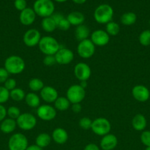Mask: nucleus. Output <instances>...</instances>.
Masks as SVG:
<instances>
[{"label":"nucleus","mask_w":150,"mask_h":150,"mask_svg":"<svg viewBox=\"0 0 150 150\" xmlns=\"http://www.w3.org/2000/svg\"><path fill=\"white\" fill-rule=\"evenodd\" d=\"M71 26H78L83 24L85 21V16L81 12L73 11L71 12L66 17Z\"/></svg>","instance_id":"nucleus-23"},{"label":"nucleus","mask_w":150,"mask_h":150,"mask_svg":"<svg viewBox=\"0 0 150 150\" xmlns=\"http://www.w3.org/2000/svg\"><path fill=\"white\" fill-rule=\"evenodd\" d=\"M25 62L21 57L12 55L4 61V68L10 74H20L25 69Z\"/></svg>","instance_id":"nucleus-3"},{"label":"nucleus","mask_w":150,"mask_h":150,"mask_svg":"<svg viewBox=\"0 0 150 150\" xmlns=\"http://www.w3.org/2000/svg\"><path fill=\"white\" fill-rule=\"evenodd\" d=\"M54 1H57V2L58 3H63V2H66V1H68V0H54Z\"/></svg>","instance_id":"nucleus-47"},{"label":"nucleus","mask_w":150,"mask_h":150,"mask_svg":"<svg viewBox=\"0 0 150 150\" xmlns=\"http://www.w3.org/2000/svg\"><path fill=\"white\" fill-rule=\"evenodd\" d=\"M147 125L146 117L143 114H138L132 118V126L136 131H144Z\"/></svg>","instance_id":"nucleus-21"},{"label":"nucleus","mask_w":150,"mask_h":150,"mask_svg":"<svg viewBox=\"0 0 150 150\" xmlns=\"http://www.w3.org/2000/svg\"><path fill=\"white\" fill-rule=\"evenodd\" d=\"M113 14L114 11L111 6L107 4H102L95 9L94 17L96 21L99 24H107L112 21Z\"/></svg>","instance_id":"nucleus-1"},{"label":"nucleus","mask_w":150,"mask_h":150,"mask_svg":"<svg viewBox=\"0 0 150 150\" xmlns=\"http://www.w3.org/2000/svg\"><path fill=\"white\" fill-rule=\"evenodd\" d=\"M83 150H100V148L96 144L90 143L85 146Z\"/></svg>","instance_id":"nucleus-43"},{"label":"nucleus","mask_w":150,"mask_h":150,"mask_svg":"<svg viewBox=\"0 0 150 150\" xmlns=\"http://www.w3.org/2000/svg\"><path fill=\"white\" fill-rule=\"evenodd\" d=\"M10 98V91L7 90L4 86H0V104L7 102Z\"/></svg>","instance_id":"nucleus-36"},{"label":"nucleus","mask_w":150,"mask_h":150,"mask_svg":"<svg viewBox=\"0 0 150 150\" xmlns=\"http://www.w3.org/2000/svg\"><path fill=\"white\" fill-rule=\"evenodd\" d=\"M17 127L16 120H13L10 118H5L3 121L1 122L0 124V130L4 134H9L11 133L16 130Z\"/></svg>","instance_id":"nucleus-22"},{"label":"nucleus","mask_w":150,"mask_h":150,"mask_svg":"<svg viewBox=\"0 0 150 150\" xmlns=\"http://www.w3.org/2000/svg\"><path fill=\"white\" fill-rule=\"evenodd\" d=\"M93 121L88 117H82L79 120V126L82 129V130H88L91 129V126H92Z\"/></svg>","instance_id":"nucleus-35"},{"label":"nucleus","mask_w":150,"mask_h":150,"mask_svg":"<svg viewBox=\"0 0 150 150\" xmlns=\"http://www.w3.org/2000/svg\"><path fill=\"white\" fill-rule=\"evenodd\" d=\"M117 137L111 133L102 136L100 142V147L102 150H113L117 146Z\"/></svg>","instance_id":"nucleus-18"},{"label":"nucleus","mask_w":150,"mask_h":150,"mask_svg":"<svg viewBox=\"0 0 150 150\" xmlns=\"http://www.w3.org/2000/svg\"><path fill=\"white\" fill-rule=\"evenodd\" d=\"M139 42L144 46H149L150 45V30L146 29L144 30L140 34Z\"/></svg>","instance_id":"nucleus-33"},{"label":"nucleus","mask_w":150,"mask_h":150,"mask_svg":"<svg viewBox=\"0 0 150 150\" xmlns=\"http://www.w3.org/2000/svg\"><path fill=\"white\" fill-rule=\"evenodd\" d=\"M41 98L47 103H54L58 98V92L57 89L51 86H44L40 92Z\"/></svg>","instance_id":"nucleus-16"},{"label":"nucleus","mask_w":150,"mask_h":150,"mask_svg":"<svg viewBox=\"0 0 150 150\" xmlns=\"http://www.w3.org/2000/svg\"><path fill=\"white\" fill-rule=\"evenodd\" d=\"M10 73L4 67H0V83H4L9 79Z\"/></svg>","instance_id":"nucleus-41"},{"label":"nucleus","mask_w":150,"mask_h":150,"mask_svg":"<svg viewBox=\"0 0 150 150\" xmlns=\"http://www.w3.org/2000/svg\"><path fill=\"white\" fill-rule=\"evenodd\" d=\"M26 150H43V149L40 148L39 146H38L37 145H30V146H28V147L26 148Z\"/></svg>","instance_id":"nucleus-45"},{"label":"nucleus","mask_w":150,"mask_h":150,"mask_svg":"<svg viewBox=\"0 0 150 150\" xmlns=\"http://www.w3.org/2000/svg\"><path fill=\"white\" fill-rule=\"evenodd\" d=\"M16 79H13V78H9L7 81L4 83V86L7 89L8 91H12L16 88Z\"/></svg>","instance_id":"nucleus-39"},{"label":"nucleus","mask_w":150,"mask_h":150,"mask_svg":"<svg viewBox=\"0 0 150 150\" xmlns=\"http://www.w3.org/2000/svg\"><path fill=\"white\" fill-rule=\"evenodd\" d=\"M141 142L144 146H150V131L149 130H144L141 135Z\"/></svg>","instance_id":"nucleus-37"},{"label":"nucleus","mask_w":150,"mask_h":150,"mask_svg":"<svg viewBox=\"0 0 150 150\" xmlns=\"http://www.w3.org/2000/svg\"><path fill=\"white\" fill-rule=\"evenodd\" d=\"M105 31L110 37L116 36L120 32V26L116 22L110 21L106 24Z\"/></svg>","instance_id":"nucleus-32"},{"label":"nucleus","mask_w":150,"mask_h":150,"mask_svg":"<svg viewBox=\"0 0 150 150\" xmlns=\"http://www.w3.org/2000/svg\"><path fill=\"white\" fill-rule=\"evenodd\" d=\"M120 21L124 26H131L136 22L137 16L133 12H126L121 16Z\"/></svg>","instance_id":"nucleus-29"},{"label":"nucleus","mask_w":150,"mask_h":150,"mask_svg":"<svg viewBox=\"0 0 150 150\" xmlns=\"http://www.w3.org/2000/svg\"><path fill=\"white\" fill-rule=\"evenodd\" d=\"M21 111L18 107L10 106L7 109V115L9 118L16 120L21 115Z\"/></svg>","instance_id":"nucleus-34"},{"label":"nucleus","mask_w":150,"mask_h":150,"mask_svg":"<svg viewBox=\"0 0 150 150\" xmlns=\"http://www.w3.org/2000/svg\"><path fill=\"white\" fill-rule=\"evenodd\" d=\"M132 95L137 101L144 103L149 99L150 92L148 88L144 85H136L132 88Z\"/></svg>","instance_id":"nucleus-15"},{"label":"nucleus","mask_w":150,"mask_h":150,"mask_svg":"<svg viewBox=\"0 0 150 150\" xmlns=\"http://www.w3.org/2000/svg\"><path fill=\"white\" fill-rule=\"evenodd\" d=\"M32 9L36 16L44 18L54 14V4L51 0H36L34 2Z\"/></svg>","instance_id":"nucleus-4"},{"label":"nucleus","mask_w":150,"mask_h":150,"mask_svg":"<svg viewBox=\"0 0 150 150\" xmlns=\"http://www.w3.org/2000/svg\"><path fill=\"white\" fill-rule=\"evenodd\" d=\"M145 150H150V146H147V147H146Z\"/></svg>","instance_id":"nucleus-48"},{"label":"nucleus","mask_w":150,"mask_h":150,"mask_svg":"<svg viewBox=\"0 0 150 150\" xmlns=\"http://www.w3.org/2000/svg\"><path fill=\"white\" fill-rule=\"evenodd\" d=\"M74 35L76 39L79 42L84 40L88 39V37L91 36V32L90 29L86 25H79L76 26L74 32Z\"/></svg>","instance_id":"nucleus-24"},{"label":"nucleus","mask_w":150,"mask_h":150,"mask_svg":"<svg viewBox=\"0 0 150 150\" xmlns=\"http://www.w3.org/2000/svg\"><path fill=\"white\" fill-rule=\"evenodd\" d=\"M28 86L32 92H41V89L44 87V83L41 79H38V78H33L29 80Z\"/></svg>","instance_id":"nucleus-30"},{"label":"nucleus","mask_w":150,"mask_h":150,"mask_svg":"<svg viewBox=\"0 0 150 150\" xmlns=\"http://www.w3.org/2000/svg\"><path fill=\"white\" fill-rule=\"evenodd\" d=\"M25 96H26V93L21 88L16 87L10 92V98L16 102H20L24 100Z\"/></svg>","instance_id":"nucleus-31"},{"label":"nucleus","mask_w":150,"mask_h":150,"mask_svg":"<svg viewBox=\"0 0 150 150\" xmlns=\"http://www.w3.org/2000/svg\"><path fill=\"white\" fill-rule=\"evenodd\" d=\"M14 7L16 10L21 12L27 7V3L26 0H15Z\"/></svg>","instance_id":"nucleus-40"},{"label":"nucleus","mask_w":150,"mask_h":150,"mask_svg":"<svg viewBox=\"0 0 150 150\" xmlns=\"http://www.w3.org/2000/svg\"><path fill=\"white\" fill-rule=\"evenodd\" d=\"M41 34L38 29H28L23 36V41L25 45L29 48H32L38 45L41 39Z\"/></svg>","instance_id":"nucleus-11"},{"label":"nucleus","mask_w":150,"mask_h":150,"mask_svg":"<svg viewBox=\"0 0 150 150\" xmlns=\"http://www.w3.org/2000/svg\"><path fill=\"white\" fill-rule=\"evenodd\" d=\"M91 130L97 136H104L110 133L111 130V124L106 118L99 117L93 121Z\"/></svg>","instance_id":"nucleus-6"},{"label":"nucleus","mask_w":150,"mask_h":150,"mask_svg":"<svg viewBox=\"0 0 150 150\" xmlns=\"http://www.w3.org/2000/svg\"><path fill=\"white\" fill-rule=\"evenodd\" d=\"M25 103L30 108H38L41 105V98L35 92H29L26 94Z\"/></svg>","instance_id":"nucleus-25"},{"label":"nucleus","mask_w":150,"mask_h":150,"mask_svg":"<svg viewBox=\"0 0 150 150\" xmlns=\"http://www.w3.org/2000/svg\"><path fill=\"white\" fill-rule=\"evenodd\" d=\"M36 14L32 8L26 7L22 10L19 15V21L24 26H30L35 22Z\"/></svg>","instance_id":"nucleus-17"},{"label":"nucleus","mask_w":150,"mask_h":150,"mask_svg":"<svg viewBox=\"0 0 150 150\" xmlns=\"http://www.w3.org/2000/svg\"><path fill=\"white\" fill-rule=\"evenodd\" d=\"M43 62L46 66H48V67H51V66H54V64H57L54 55L45 56V57L43 59Z\"/></svg>","instance_id":"nucleus-38"},{"label":"nucleus","mask_w":150,"mask_h":150,"mask_svg":"<svg viewBox=\"0 0 150 150\" xmlns=\"http://www.w3.org/2000/svg\"><path fill=\"white\" fill-rule=\"evenodd\" d=\"M52 18L55 21L57 25V29H59L61 31H67L70 28L71 24L69 23V21L67 20L66 17H65L61 13H54L51 16Z\"/></svg>","instance_id":"nucleus-20"},{"label":"nucleus","mask_w":150,"mask_h":150,"mask_svg":"<svg viewBox=\"0 0 150 150\" xmlns=\"http://www.w3.org/2000/svg\"><path fill=\"white\" fill-rule=\"evenodd\" d=\"M51 139L57 144H64L69 139V134L65 129L57 127L53 130Z\"/></svg>","instance_id":"nucleus-19"},{"label":"nucleus","mask_w":150,"mask_h":150,"mask_svg":"<svg viewBox=\"0 0 150 150\" xmlns=\"http://www.w3.org/2000/svg\"><path fill=\"white\" fill-rule=\"evenodd\" d=\"M28 146L27 138L21 133L13 134L9 139V150H26Z\"/></svg>","instance_id":"nucleus-7"},{"label":"nucleus","mask_w":150,"mask_h":150,"mask_svg":"<svg viewBox=\"0 0 150 150\" xmlns=\"http://www.w3.org/2000/svg\"><path fill=\"white\" fill-rule=\"evenodd\" d=\"M54 107L57 111H65L69 109L71 103L66 97H58L57 99L54 101Z\"/></svg>","instance_id":"nucleus-28"},{"label":"nucleus","mask_w":150,"mask_h":150,"mask_svg":"<svg viewBox=\"0 0 150 150\" xmlns=\"http://www.w3.org/2000/svg\"><path fill=\"white\" fill-rule=\"evenodd\" d=\"M17 126L22 130L29 131L35 128L37 125L36 117L30 113H24L16 120Z\"/></svg>","instance_id":"nucleus-8"},{"label":"nucleus","mask_w":150,"mask_h":150,"mask_svg":"<svg viewBox=\"0 0 150 150\" xmlns=\"http://www.w3.org/2000/svg\"><path fill=\"white\" fill-rule=\"evenodd\" d=\"M86 1L87 0H72V1L76 4H82L86 2Z\"/></svg>","instance_id":"nucleus-46"},{"label":"nucleus","mask_w":150,"mask_h":150,"mask_svg":"<svg viewBox=\"0 0 150 150\" xmlns=\"http://www.w3.org/2000/svg\"><path fill=\"white\" fill-rule=\"evenodd\" d=\"M6 117H7V109L2 104H0V122L3 121Z\"/></svg>","instance_id":"nucleus-42"},{"label":"nucleus","mask_w":150,"mask_h":150,"mask_svg":"<svg viewBox=\"0 0 150 150\" xmlns=\"http://www.w3.org/2000/svg\"><path fill=\"white\" fill-rule=\"evenodd\" d=\"M95 45L90 39L84 40L79 42L76 48L78 55L82 59H89L92 57L95 53Z\"/></svg>","instance_id":"nucleus-9"},{"label":"nucleus","mask_w":150,"mask_h":150,"mask_svg":"<svg viewBox=\"0 0 150 150\" xmlns=\"http://www.w3.org/2000/svg\"><path fill=\"white\" fill-rule=\"evenodd\" d=\"M41 27L44 32L51 33L57 29V25L52 17L50 16V17L43 18L42 21H41Z\"/></svg>","instance_id":"nucleus-27"},{"label":"nucleus","mask_w":150,"mask_h":150,"mask_svg":"<svg viewBox=\"0 0 150 150\" xmlns=\"http://www.w3.org/2000/svg\"><path fill=\"white\" fill-rule=\"evenodd\" d=\"M38 48L45 56L54 55L60 48V45L58 41L53 37L44 36L41 38Z\"/></svg>","instance_id":"nucleus-2"},{"label":"nucleus","mask_w":150,"mask_h":150,"mask_svg":"<svg viewBox=\"0 0 150 150\" xmlns=\"http://www.w3.org/2000/svg\"><path fill=\"white\" fill-rule=\"evenodd\" d=\"M85 89H84L80 84H74L69 86L66 92V98L71 104L80 103L85 99Z\"/></svg>","instance_id":"nucleus-5"},{"label":"nucleus","mask_w":150,"mask_h":150,"mask_svg":"<svg viewBox=\"0 0 150 150\" xmlns=\"http://www.w3.org/2000/svg\"><path fill=\"white\" fill-rule=\"evenodd\" d=\"M110 38L106 31L97 29L91 34V40L95 46H104L110 42Z\"/></svg>","instance_id":"nucleus-14"},{"label":"nucleus","mask_w":150,"mask_h":150,"mask_svg":"<svg viewBox=\"0 0 150 150\" xmlns=\"http://www.w3.org/2000/svg\"><path fill=\"white\" fill-rule=\"evenodd\" d=\"M37 116L44 121H51L57 116V110L55 108L48 104L41 105L37 108Z\"/></svg>","instance_id":"nucleus-10"},{"label":"nucleus","mask_w":150,"mask_h":150,"mask_svg":"<svg viewBox=\"0 0 150 150\" xmlns=\"http://www.w3.org/2000/svg\"><path fill=\"white\" fill-rule=\"evenodd\" d=\"M71 110L73 111L74 113H76V114H78V113L80 112L81 110H82V106H81L80 103L72 104Z\"/></svg>","instance_id":"nucleus-44"},{"label":"nucleus","mask_w":150,"mask_h":150,"mask_svg":"<svg viewBox=\"0 0 150 150\" xmlns=\"http://www.w3.org/2000/svg\"><path fill=\"white\" fill-rule=\"evenodd\" d=\"M51 136L49 133H42L38 135L35 139V145L39 146L40 148L47 147L51 142Z\"/></svg>","instance_id":"nucleus-26"},{"label":"nucleus","mask_w":150,"mask_h":150,"mask_svg":"<svg viewBox=\"0 0 150 150\" xmlns=\"http://www.w3.org/2000/svg\"><path fill=\"white\" fill-rule=\"evenodd\" d=\"M56 62L57 64L61 65H66L74 60V54L71 50L66 48H60L57 53L54 54Z\"/></svg>","instance_id":"nucleus-13"},{"label":"nucleus","mask_w":150,"mask_h":150,"mask_svg":"<svg viewBox=\"0 0 150 150\" xmlns=\"http://www.w3.org/2000/svg\"><path fill=\"white\" fill-rule=\"evenodd\" d=\"M74 73L76 79L80 81H87L91 76V67L85 62H79L74 66Z\"/></svg>","instance_id":"nucleus-12"}]
</instances>
